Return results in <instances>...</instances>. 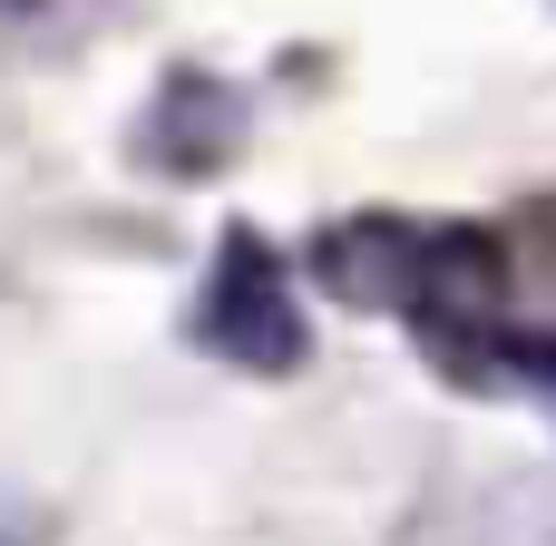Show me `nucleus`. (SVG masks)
<instances>
[{
    "label": "nucleus",
    "instance_id": "1",
    "mask_svg": "<svg viewBox=\"0 0 556 546\" xmlns=\"http://www.w3.org/2000/svg\"><path fill=\"white\" fill-rule=\"evenodd\" d=\"M205 332H215L244 371H293V361H303V303H293L283 264H274L254 234L225 244L215 293H205Z\"/></svg>",
    "mask_w": 556,
    "mask_h": 546
}]
</instances>
